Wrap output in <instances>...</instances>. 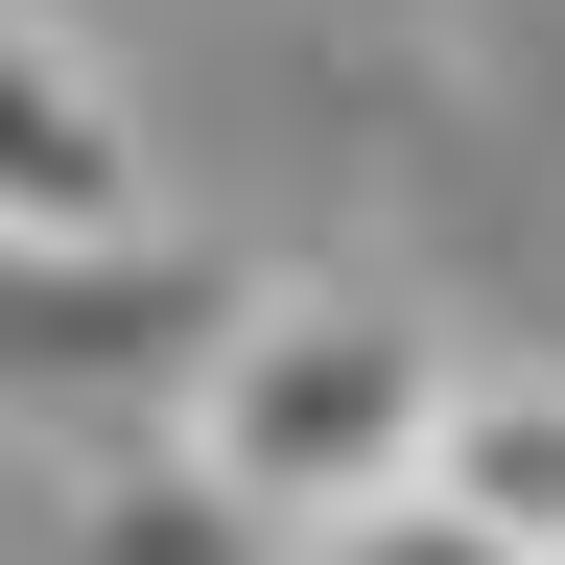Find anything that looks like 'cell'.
<instances>
[{
	"instance_id": "obj_1",
	"label": "cell",
	"mask_w": 565,
	"mask_h": 565,
	"mask_svg": "<svg viewBox=\"0 0 565 565\" xmlns=\"http://www.w3.org/2000/svg\"><path fill=\"white\" fill-rule=\"evenodd\" d=\"M424 401H448V330L401 282H236L212 353H189V401H166V448L259 542H307V519H353V494L424 471Z\"/></svg>"
},
{
	"instance_id": "obj_2",
	"label": "cell",
	"mask_w": 565,
	"mask_h": 565,
	"mask_svg": "<svg viewBox=\"0 0 565 565\" xmlns=\"http://www.w3.org/2000/svg\"><path fill=\"white\" fill-rule=\"evenodd\" d=\"M212 307H236V259L189 236H95V259H0V424H71V448H118V424L189 401Z\"/></svg>"
},
{
	"instance_id": "obj_3",
	"label": "cell",
	"mask_w": 565,
	"mask_h": 565,
	"mask_svg": "<svg viewBox=\"0 0 565 565\" xmlns=\"http://www.w3.org/2000/svg\"><path fill=\"white\" fill-rule=\"evenodd\" d=\"M95 236H166V141L95 71V24L0 0V259H95Z\"/></svg>"
},
{
	"instance_id": "obj_4",
	"label": "cell",
	"mask_w": 565,
	"mask_h": 565,
	"mask_svg": "<svg viewBox=\"0 0 565 565\" xmlns=\"http://www.w3.org/2000/svg\"><path fill=\"white\" fill-rule=\"evenodd\" d=\"M401 494H424V519H471L494 565H565V353H448Z\"/></svg>"
},
{
	"instance_id": "obj_5",
	"label": "cell",
	"mask_w": 565,
	"mask_h": 565,
	"mask_svg": "<svg viewBox=\"0 0 565 565\" xmlns=\"http://www.w3.org/2000/svg\"><path fill=\"white\" fill-rule=\"evenodd\" d=\"M47 542H71V565H259V519H236V494H212V471L166 448V424H118V471L71 494Z\"/></svg>"
},
{
	"instance_id": "obj_6",
	"label": "cell",
	"mask_w": 565,
	"mask_h": 565,
	"mask_svg": "<svg viewBox=\"0 0 565 565\" xmlns=\"http://www.w3.org/2000/svg\"><path fill=\"white\" fill-rule=\"evenodd\" d=\"M259 565H494V542H471V519H424V494H353V519L259 542Z\"/></svg>"
}]
</instances>
